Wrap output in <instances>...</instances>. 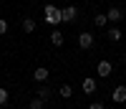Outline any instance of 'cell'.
I'll list each match as a JSON object with an SVG mask.
<instances>
[{
    "label": "cell",
    "instance_id": "8",
    "mask_svg": "<svg viewBox=\"0 0 126 109\" xmlns=\"http://www.w3.org/2000/svg\"><path fill=\"white\" fill-rule=\"evenodd\" d=\"M81 89H83V94H93L96 91V79H93V76H86L83 84H81Z\"/></svg>",
    "mask_w": 126,
    "mask_h": 109
},
{
    "label": "cell",
    "instance_id": "15",
    "mask_svg": "<svg viewBox=\"0 0 126 109\" xmlns=\"http://www.w3.org/2000/svg\"><path fill=\"white\" fill-rule=\"evenodd\" d=\"M8 99H10L8 89H5V86H0V107H3V104H8Z\"/></svg>",
    "mask_w": 126,
    "mask_h": 109
},
{
    "label": "cell",
    "instance_id": "7",
    "mask_svg": "<svg viewBox=\"0 0 126 109\" xmlns=\"http://www.w3.org/2000/svg\"><path fill=\"white\" fill-rule=\"evenodd\" d=\"M111 99L116 104H126V86H116V89L111 91Z\"/></svg>",
    "mask_w": 126,
    "mask_h": 109
},
{
    "label": "cell",
    "instance_id": "10",
    "mask_svg": "<svg viewBox=\"0 0 126 109\" xmlns=\"http://www.w3.org/2000/svg\"><path fill=\"white\" fill-rule=\"evenodd\" d=\"M106 38H109L111 43H119V41L124 38V33H121V28H109V30H106Z\"/></svg>",
    "mask_w": 126,
    "mask_h": 109
},
{
    "label": "cell",
    "instance_id": "16",
    "mask_svg": "<svg viewBox=\"0 0 126 109\" xmlns=\"http://www.w3.org/2000/svg\"><path fill=\"white\" fill-rule=\"evenodd\" d=\"M93 23H96V26H106V23H109V20H106V13H96Z\"/></svg>",
    "mask_w": 126,
    "mask_h": 109
},
{
    "label": "cell",
    "instance_id": "4",
    "mask_svg": "<svg viewBox=\"0 0 126 109\" xmlns=\"http://www.w3.org/2000/svg\"><path fill=\"white\" fill-rule=\"evenodd\" d=\"M78 48H83V51L93 48V33H88V30H83V33L78 36Z\"/></svg>",
    "mask_w": 126,
    "mask_h": 109
},
{
    "label": "cell",
    "instance_id": "17",
    "mask_svg": "<svg viewBox=\"0 0 126 109\" xmlns=\"http://www.w3.org/2000/svg\"><path fill=\"white\" fill-rule=\"evenodd\" d=\"M5 33H8V20L0 18V36H5Z\"/></svg>",
    "mask_w": 126,
    "mask_h": 109
},
{
    "label": "cell",
    "instance_id": "18",
    "mask_svg": "<svg viewBox=\"0 0 126 109\" xmlns=\"http://www.w3.org/2000/svg\"><path fill=\"white\" fill-rule=\"evenodd\" d=\"M88 109H106L103 104H98V102H93V104H88Z\"/></svg>",
    "mask_w": 126,
    "mask_h": 109
},
{
    "label": "cell",
    "instance_id": "1",
    "mask_svg": "<svg viewBox=\"0 0 126 109\" xmlns=\"http://www.w3.org/2000/svg\"><path fill=\"white\" fill-rule=\"evenodd\" d=\"M43 18H46L48 26H58V23H63L61 8H56V5H43Z\"/></svg>",
    "mask_w": 126,
    "mask_h": 109
},
{
    "label": "cell",
    "instance_id": "13",
    "mask_svg": "<svg viewBox=\"0 0 126 109\" xmlns=\"http://www.w3.org/2000/svg\"><path fill=\"white\" fill-rule=\"evenodd\" d=\"M23 30H25V33H33V30H35V20L33 18H23Z\"/></svg>",
    "mask_w": 126,
    "mask_h": 109
},
{
    "label": "cell",
    "instance_id": "3",
    "mask_svg": "<svg viewBox=\"0 0 126 109\" xmlns=\"http://www.w3.org/2000/svg\"><path fill=\"white\" fill-rule=\"evenodd\" d=\"M76 15H78V8H76V5H66V8H61V18H63V23L76 20Z\"/></svg>",
    "mask_w": 126,
    "mask_h": 109
},
{
    "label": "cell",
    "instance_id": "19",
    "mask_svg": "<svg viewBox=\"0 0 126 109\" xmlns=\"http://www.w3.org/2000/svg\"><path fill=\"white\" fill-rule=\"evenodd\" d=\"M124 63H126V56H124Z\"/></svg>",
    "mask_w": 126,
    "mask_h": 109
},
{
    "label": "cell",
    "instance_id": "2",
    "mask_svg": "<svg viewBox=\"0 0 126 109\" xmlns=\"http://www.w3.org/2000/svg\"><path fill=\"white\" fill-rule=\"evenodd\" d=\"M111 71H113V63H111V61L103 58V61H98V63H96V74L101 76V79H109Z\"/></svg>",
    "mask_w": 126,
    "mask_h": 109
},
{
    "label": "cell",
    "instance_id": "6",
    "mask_svg": "<svg viewBox=\"0 0 126 109\" xmlns=\"http://www.w3.org/2000/svg\"><path fill=\"white\" fill-rule=\"evenodd\" d=\"M48 76H50V71H48L46 66H35V71H33V79H35L38 84H46V81H48Z\"/></svg>",
    "mask_w": 126,
    "mask_h": 109
},
{
    "label": "cell",
    "instance_id": "12",
    "mask_svg": "<svg viewBox=\"0 0 126 109\" xmlns=\"http://www.w3.org/2000/svg\"><path fill=\"white\" fill-rule=\"evenodd\" d=\"M58 94L63 96V99H68V96H73V86H71V84H61V89H58Z\"/></svg>",
    "mask_w": 126,
    "mask_h": 109
},
{
    "label": "cell",
    "instance_id": "14",
    "mask_svg": "<svg viewBox=\"0 0 126 109\" xmlns=\"http://www.w3.org/2000/svg\"><path fill=\"white\" fill-rule=\"evenodd\" d=\"M43 99H38V96H35V99H30V104H28V109H43Z\"/></svg>",
    "mask_w": 126,
    "mask_h": 109
},
{
    "label": "cell",
    "instance_id": "9",
    "mask_svg": "<svg viewBox=\"0 0 126 109\" xmlns=\"http://www.w3.org/2000/svg\"><path fill=\"white\" fill-rule=\"evenodd\" d=\"M50 43H53V46H63V43H66V36H63L58 28H53L50 30Z\"/></svg>",
    "mask_w": 126,
    "mask_h": 109
},
{
    "label": "cell",
    "instance_id": "11",
    "mask_svg": "<svg viewBox=\"0 0 126 109\" xmlns=\"http://www.w3.org/2000/svg\"><path fill=\"white\" fill-rule=\"evenodd\" d=\"M50 96H53V89H50V86H38V99L48 102Z\"/></svg>",
    "mask_w": 126,
    "mask_h": 109
},
{
    "label": "cell",
    "instance_id": "5",
    "mask_svg": "<svg viewBox=\"0 0 126 109\" xmlns=\"http://www.w3.org/2000/svg\"><path fill=\"white\" fill-rule=\"evenodd\" d=\"M121 18H124V10H121V8H116V5H111V8L106 10V20H109V23H119Z\"/></svg>",
    "mask_w": 126,
    "mask_h": 109
}]
</instances>
